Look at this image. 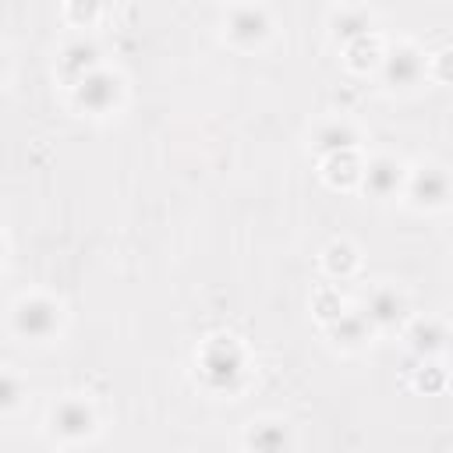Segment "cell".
Instances as JSON below:
<instances>
[{
	"mask_svg": "<svg viewBox=\"0 0 453 453\" xmlns=\"http://www.w3.org/2000/svg\"><path fill=\"white\" fill-rule=\"evenodd\" d=\"M198 372H202L209 389H226L230 393V389H237V382L244 375V354L230 336H212L202 347Z\"/></svg>",
	"mask_w": 453,
	"mask_h": 453,
	"instance_id": "obj_1",
	"label": "cell"
},
{
	"mask_svg": "<svg viewBox=\"0 0 453 453\" xmlns=\"http://www.w3.org/2000/svg\"><path fill=\"white\" fill-rule=\"evenodd\" d=\"M11 329L21 336V340H50L57 329H60V304L42 297V294H32V297H21L14 308H11Z\"/></svg>",
	"mask_w": 453,
	"mask_h": 453,
	"instance_id": "obj_2",
	"label": "cell"
},
{
	"mask_svg": "<svg viewBox=\"0 0 453 453\" xmlns=\"http://www.w3.org/2000/svg\"><path fill=\"white\" fill-rule=\"evenodd\" d=\"M269 32H273V21H269L265 7H258V4H237V7H230V14H226V39L234 46L255 50V46H262L269 39Z\"/></svg>",
	"mask_w": 453,
	"mask_h": 453,
	"instance_id": "obj_3",
	"label": "cell"
},
{
	"mask_svg": "<svg viewBox=\"0 0 453 453\" xmlns=\"http://www.w3.org/2000/svg\"><path fill=\"white\" fill-rule=\"evenodd\" d=\"M74 103L88 113H110L117 103H120V78L106 67H96L88 71L81 81H74Z\"/></svg>",
	"mask_w": 453,
	"mask_h": 453,
	"instance_id": "obj_4",
	"label": "cell"
},
{
	"mask_svg": "<svg viewBox=\"0 0 453 453\" xmlns=\"http://www.w3.org/2000/svg\"><path fill=\"white\" fill-rule=\"evenodd\" d=\"M407 198L414 209H442L453 202V177L442 166H421L407 177Z\"/></svg>",
	"mask_w": 453,
	"mask_h": 453,
	"instance_id": "obj_5",
	"label": "cell"
},
{
	"mask_svg": "<svg viewBox=\"0 0 453 453\" xmlns=\"http://www.w3.org/2000/svg\"><path fill=\"white\" fill-rule=\"evenodd\" d=\"M50 428L53 435H60L64 442H74V439H85L92 428H96V414L85 400L78 396H67L60 400L53 411H50Z\"/></svg>",
	"mask_w": 453,
	"mask_h": 453,
	"instance_id": "obj_6",
	"label": "cell"
},
{
	"mask_svg": "<svg viewBox=\"0 0 453 453\" xmlns=\"http://www.w3.org/2000/svg\"><path fill=\"white\" fill-rule=\"evenodd\" d=\"M403 163L393 156H375L365 170H361V184L372 198H393L403 188Z\"/></svg>",
	"mask_w": 453,
	"mask_h": 453,
	"instance_id": "obj_7",
	"label": "cell"
},
{
	"mask_svg": "<svg viewBox=\"0 0 453 453\" xmlns=\"http://www.w3.org/2000/svg\"><path fill=\"white\" fill-rule=\"evenodd\" d=\"M382 74H386V81L393 88H411V85L421 81L425 60H421V53L414 46H396V50H389L382 57Z\"/></svg>",
	"mask_w": 453,
	"mask_h": 453,
	"instance_id": "obj_8",
	"label": "cell"
},
{
	"mask_svg": "<svg viewBox=\"0 0 453 453\" xmlns=\"http://www.w3.org/2000/svg\"><path fill=\"white\" fill-rule=\"evenodd\" d=\"M60 74L64 78H71V85L74 81H81L88 71H96V67H103L99 64V46L92 42V39H74V42H67L64 50H60Z\"/></svg>",
	"mask_w": 453,
	"mask_h": 453,
	"instance_id": "obj_9",
	"label": "cell"
},
{
	"mask_svg": "<svg viewBox=\"0 0 453 453\" xmlns=\"http://www.w3.org/2000/svg\"><path fill=\"white\" fill-rule=\"evenodd\" d=\"M403 311H407V301H403L393 287H379V290H372V294L365 297V315H368V322L379 326V329L396 326V322L403 319Z\"/></svg>",
	"mask_w": 453,
	"mask_h": 453,
	"instance_id": "obj_10",
	"label": "cell"
},
{
	"mask_svg": "<svg viewBox=\"0 0 453 453\" xmlns=\"http://www.w3.org/2000/svg\"><path fill=\"white\" fill-rule=\"evenodd\" d=\"M357 145V131L347 120H326L315 127V149L322 156H336V152H350Z\"/></svg>",
	"mask_w": 453,
	"mask_h": 453,
	"instance_id": "obj_11",
	"label": "cell"
},
{
	"mask_svg": "<svg viewBox=\"0 0 453 453\" xmlns=\"http://www.w3.org/2000/svg\"><path fill=\"white\" fill-rule=\"evenodd\" d=\"M368 333H372V322H368L365 311H340L336 319H329V336H333L336 343H343V347L365 343Z\"/></svg>",
	"mask_w": 453,
	"mask_h": 453,
	"instance_id": "obj_12",
	"label": "cell"
},
{
	"mask_svg": "<svg viewBox=\"0 0 453 453\" xmlns=\"http://www.w3.org/2000/svg\"><path fill=\"white\" fill-rule=\"evenodd\" d=\"M368 32H372V18H368L365 11L343 7V11L333 14V35H336V39L354 42V39H361V35H368Z\"/></svg>",
	"mask_w": 453,
	"mask_h": 453,
	"instance_id": "obj_13",
	"label": "cell"
},
{
	"mask_svg": "<svg viewBox=\"0 0 453 453\" xmlns=\"http://www.w3.org/2000/svg\"><path fill=\"white\" fill-rule=\"evenodd\" d=\"M407 340H411V350H418V354H435V350H442L446 343H449V333L439 326V322H414L411 326V333H407Z\"/></svg>",
	"mask_w": 453,
	"mask_h": 453,
	"instance_id": "obj_14",
	"label": "cell"
},
{
	"mask_svg": "<svg viewBox=\"0 0 453 453\" xmlns=\"http://www.w3.org/2000/svg\"><path fill=\"white\" fill-rule=\"evenodd\" d=\"M244 442L255 446V449H283L290 439H287V428H283V425H276V421H258V425L248 428V439H244Z\"/></svg>",
	"mask_w": 453,
	"mask_h": 453,
	"instance_id": "obj_15",
	"label": "cell"
},
{
	"mask_svg": "<svg viewBox=\"0 0 453 453\" xmlns=\"http://www.w3.org/2000/svg\"><path fill=\"white\" fill-rule=\"evenodd\" d=\"M326 269H329V276H347V273H354V265H357V251L347 244V241H333L329 248H326Z\"/></svg>",
	"mask_w": 453,
	"mask_h": 453,
	"instance_id": "obj_16",
	"label": "cell"
},
{
	"mask_svg": "<svg viewBox=\"0 0 453 453\" xmlns=\"http://www.w3.org/2000/svg\"><path fill=\"white\" fill-rule=\"evenodd\" d=\"M18 393H21L18 379L7 372V375H4V382H0V407H4V411H14V407H18Z\"/></svg>",
	"mask_w": 453,
	"mask_h": 453,
	"instance_id": "obj_17",
	"label": "cell"
},
{
	"mask_svg": "<svg viewBox=\"0 0 453 453\" xmlns=\"http://www.w3.org/2000/svg\"><path fill=\"white\" fill-rule=\"evenodd\" d=\"M106 4H110V0H71V14H74L78 21H81V18H85V21H92Z\"/></svg>",
	"mask_w": 453,
	"mask_h": 453,
	"instance_id": "obj_18",
	"label": "cell"
},
{
	"mask_svg": "<svg viewBox=\"0 0 453 453\" xmlns=\"http://www.w3.org/2000/svg\"><path fill=\"white\" fill-rule=\"evenodd\" d=\"M435 71H439V78H453V50H446V53H439V60H435Z\"/></svg>",
	"mask_w": 453,
	"mask_h": 453,
	"instance_id": "obj_19",
	"label": "cell"
},
{
	"mask_svg": "<svg viewBox=\"0 0 453 453\" xmlns=\"http://www.w3.org/2000/svg\"><path fill=\"white\" fill-rule=\"evenodd\" d=\"M446 350H449V354H453V333H449V343H446Z\"/></svg>",
	"mask_w": 453,
	"mask_h": 453,
	"instance_id": "obj_20",
	"label": "cell"
}]
</instances>
